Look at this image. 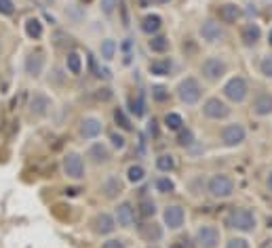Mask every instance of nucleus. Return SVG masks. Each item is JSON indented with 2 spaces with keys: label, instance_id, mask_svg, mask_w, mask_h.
Segmentation results:
<instances>
[{
  "label": "nucleus",
  "instance_id": "1",
  "mask_svg": "<svg viewBox=\"0 0 272 248\" xmlns=\"http://www.w3.org/2000/svg\"><path fill=\"white\" fill-rule=\"evenodd\" d=\"M226 223H228V227H232L236 231L251 233L257 227V217H255V212L251 210V208L241 206V208H232V210L228 212Z\"/></svg>",
  "mask_w": 272,
  "mask_h": 248
},
{
  "label": "nucleus",
  "instance_id": "2",
  "mask_svg": "<svg viewBox=\"0 0 272 248\" xmlns=\"http://www.w3.org/2000/svg\"><path fill=\"white\" fill-rule=\"evenodd\" d=\"M207 191L211 194V198L215 200H226L234 194V181L232 177L226 175V173H218V175H211L207 181Z\"/></svg>",
  "mask_w": 272,
  "mask_h": 248
},
{
  "label": "nucleus",
  "instance_id": "3",
  "mask_svg": "<svg viewBox=\"0 0 272 248\" xmlns=\"http://www.w3.org/2000/svg\"><path fill=\"white\" fill-rule=\"evenodd\" d=\"M175 93H177V99L181 103L194 105V103L200 101V97H203V87H200V82L197 80V78L188 76V78H184V80H179Z\"/></svg>",
  "mask_w": 272,
  "mask_h": 248
},
{
  "label": "nucleus",
  "instance_id": "4",
  "mask_svg": "<svg viewBox=\"0 0 272 248\" xmlns=\"http://www.w3.org/2000/svg\"><path fill=\"white\" fill-rule=\"evenodd\" d=\"M222 93H224V97L228 99V101L232 103H243L249 95V84L243 76H232L230 80L224 84V89H222Z\"/></svg>",
  "mask_w": 272,
  "mask_h": 248
},
{
  "label": "nucleus",
  "instance_id": "5",
  "mask_svg": "<svg viewBox=\"0 0 272 248\" xmlns=\"http://www.w3.org/2000/svg\"><path fill=\"white\" fill-rule=\"evenodd\" d=\"M228 72V63L222 57H207L200 63V74L209 82H220Z\"/></svg>",
  "mask_w": 272,
  "mask_h": 248
},
{
  "label": "nucleus",
  "instance_id": "6",
  "mask_svg": "<svg viewBox=\"0 0 272 248\" xmlns=\"http://www.w3.org/2000/svg\"><path fill=\"white\" fill-rule=\"evenodd\" d=\"M64 175L72 181H80L85 177V160L78 152H68L64 156Z\"/></svg>",
  "mask_w": 272,
  "mask_h": 248
},
{
  "label": "nucleus",
  "instance_id": "7",
  "mask_svg": "<svg viewBox=\"0 0 272 248\" xmlns=\"http://www.w3.org/2000/svg\"><path fill=\"white\" fill-rule=\"evenodd\" d=\"M194 240H197V246L198 248H218L220 246V240H222V233L215 225H200L194 233Z\"/></svg>",
  "mask_w": 272,
  "mask_h": 248
},
{
  "label": "nucleus",
  "instance_id": "8",
  "mask_svg": "<svg viewBox=\"0 0 272 248\" xmlns=\"http://www.w3.org/2000/svg\"><path fill=\"white\" fill-rule=\"evenodd\" d=\"M203 116L209 120H224L230 116V105L220 97H209L203 103Z\"/></svg>",
  "mask_w": 272,
  "mask_h": 248
},
{
  "label": "nucleus",
  "instance_id": "9",
  "mask_svg": "<svg viewBox=\"0 0 272 248\" xmlns=\"http://www.w3.org/2000/svg\"><path fill=\"white\" fill-rule=\"evenodd\" d=\"M220 137H222V143H224L226 147H236L247 139V131H245L243 124L232 122V124H226L224 129H222Z\"/></svg>",
  "mask_w": 272,
  "mask_h": 248
},
{
  "label": "nucleus",
  "instance_id": "10",
  "mask_svg": "<svg viewBox=\"0 0 272 248\" xmlns=\"http://www.w3.org/2000/svg\"><path fill=\"white\" fill-rule=\"evenodd\" d=\"M184 221H186V212H184V208H181L179 204L165 206V210H163V223L169 229H173V231L179 229L181 225H184Z\"/></svg>",
  "mask_w": 272,
  "mask_h": 248
},
{
  "label": "nucleus",
  "instance_id": "11",
  "mask_svg": "<svg viewBox=\"0 0 272 248\" xmlns=\"http://www.w3.org/2000/svg\"><path fill=\"white\" fill-rule=\"evenodd\" d=\"M53 108V101H51V97L45 95V93H40V90H36L32 97H30V112L34 116H47L49 112H51Z\"/></svg>",
  "mask_w": 272,
  "mask_h": 248
},
{
  "label": "nucleus",
  "instance_id": "12",
  "mask_svg": "<svg viewBox=\"0 0 272 248\" xmlns=\"http://www.w3.org/2000/svg\"><path fill=\"white\" fill-rule=\"evenodd\" d=\"M251 112H253L255 116H270L272 114V93H268V90H260V93L253 97Z\"/></svg>",
  "mask_w": 272,
  "mask_h": 248
},
{
  "label": "nucleus",
  "instance_id": "13",
  "mask_svg": "<svg viewBox=\"0 0 272 248\" xmlns=\"http://www.w3.org/2000/svg\"><path fill=\"white\" fill-rule=\"evenodd\" d=\"M116 229V221H114V215L110 212H97L95 219H93V231L99 233V236H108Z\"/></svg>",
  "mask_w": 272,
  "mask_h": 248
},
{
  "label": "nucleus",
  "instance_id": "14",
  "mask_svg": "<svg viewBox=\"0 0 272 248\" xmlns=\"http://www.w3.org/2000/svg\"><path fill=\"white\" fill-rule=\"evenodd\" d=\"M114 221L116 225H121V227H131L135 221V210L131 206V202H121L114 210Z\"/></svg>",
  "mask_w": 272,
  "mask_h": 248
},
{
  "label": "nucleus",
  "instance_id": "15",
  "mask_svg": "<svg viewBox=\"0 0 272 248\" xmlns=\"http://www.w3.org/2000/svg\"><path fill=\"white\" fill-rule=\"evenodd\" d=\"M101 131H103V122L99 118L89 116L80 122V137H85V139H97L101 135Z\"/></svg>",
  "mask_w": 272,
  "mask_h": 248
},
{
  "label": "nucleus",
  "instance_id": "16",
  "mask_svg": "<svg viewBox=\"0 0 272 248\" xmlns=\"http://www.w3.org/2000/svg\"><path fill=\"white\" fill-rule=\"evenodd\" d=\"M200 38L207 40V42H218L222 36H224V30H222V25L218 23V21L213 19H207L203 21V25H200Z\"/></svg>",
  "mask_w": 272,
  "mask_h": 248
},
{
  "label": "nucleus",
  "instance_id": "17",
  "mask_svg": "<svg viewBox=\"0 0 272 248\" xmlns=\"http://www.w3.org/2000/svg\"><path fill=\"white\" fill-rule=\"evenodd\" d=\"M43 69H45V53L43 51H34V53L27 55L25 57V72L27 74L38 78L43 74Z\"/></svg>",
  "mask_w": 272,
  "mask_h": 248
},
{
  "label": "nucleus",
  "instance_id": "18",
  "mask_svg": "<svg viewBox=\"0 0 272 248\" xmlns=\"http://www.w3.org/2000/svg\"><path fill=\"white\" fill-rule=\"evenodd\" d=\"M218 15H220V21H224V23H236L243 17V9L234 2H226L218 9Z\"/></svg>",
  "mask_w": 272,
  "mask_h": 248
},
{
  "label": "nucleus",
  "instance_id": "19",
  "mask_svg": "<svg viewBox=\"0 0 272 248\" xmlns=\"http://www.w3.org/2000/svg\"><path fill=\"white\" fill-rule=\"evenodd\" d=\"M101 191H103V196H106L108 200H114V198H118V196L123 194L121 179H118L116 175H108L106 179H103V183H101Z\"/></svg>",
  "mask_w": 272,
  "mask_h": 248
},
{
  "label": "nucleus",
  "instance_id": "20",
  "mask_svg": "<svg viewBox=\"0 0 272 248\" xmlns=\"http://www.w3.org/2000/svg\"><path fill=\"white\" fill-rule=\"evenodd\" d=\"M139 236L144 240H148V242H158L160 238H163V227H160L158 223H144L139 225Z\"/></svg>",
  "mask_w": 272,
  "mask_h": 248
},
{
  "label": "nucleus",
  "instance_id": "21",
  "mask_svg": "<svg viewBox=\"0 0 272 248\" xmlns=\"http://www.w3.org/2000/svg\"><path fill=\"white\" fill-rule=\"evenodd\" d=\"M89 158L93 164H106V162H110V152H108V147L103 145V143H93L89 147Z\"/></svg>",
  "mask_w": 272,
  "mask_h": 248
},
{
  "label": "nucleus",
  "instance_id": "22",
  "mask_svg": "<svg viewBox=\"0 0 272 248\" xmlns=\"http://www.w3.org/2000/svg\"><path fill=\"white\" fill-rule=\"evenodd\" d=\"M241 38H243V42H245L247 46L257 45V40L262 38L260 25H257V23H247L245 27H243V32H241Z\"/></svg>",
  "mask_w": 272,
  "mask_h": 248
},
{
  "label": "nucleus",
  "instance_id": "23",
  "mask_svg": "<svg viewBox=\"0 0 272 248\" xmlns=\"http://www.w3.org/2000/svg\"><path fill=\"white\" fill-rule=\"evenodd\" d=\"M148 69L152 76H169L173 69V63H171V59H154V61H150Z\"/></svg>",
  "mask_w": 272,
  "mask_h": 248
},
{
  "label": "nucleus",
  "instance_id": "24",
  "mask_svg": "<svg viewBox=\"0 0 272 248\" xmlns=\"http://www.w3.org/2000/svg\"><path fill=\"white\" fill-rule=\"evenodd\" d=\"M129 110L131 114L135 118H144L146 116V99H144V93H135L133 97L129 99Z\"/></svg>",
  "mask_w": 272,
  "mask_h": 248
},
{
  "label": "nucleus",
  "instance_id": "25",
  "mask_svg": "<svg viewBox=\"0 0 272 248\" xmlns=\"http://www.w3.org/2000/svg\"><path fill=\"white\" fill-rule=\"evenodd\" d=\"M160 25H163V19H160L158 15H146L142 19V32L150 34V36H154V34H158Z\"/></svg>",
  "mask_w": 272,
  "mask_h": 248
},
{
  "label": "nucleus",
  "instance_id": "26",
  "mask_svg": "<svg viewBox=\"0 0 272 248\" xmlns=\"http://www.w3.org/2000/svg\"><path fill=\"white\" fill-rule=\"evenodd\" d=\"M148 48L152 53H167L169 51V38L163 36V34H154L148 40Z\"/></svg>",
  "mask_w": 272,
  "mask_h": 248
},
{
  "label": "nucleus",
  "instance_id": "27",
  "mask_svg": "<svg viewBox=\"0 0 272 248\" xmlns=\"http://www.w3.org/2000/svg\"><path fill=\"white\" fill-rule=\"evenodd\" d=\"M66 68H68V72L70 74H74V76H78L82 72V57L76 51H70L66 55Z\"/></svg>",
  "mask_w": 272,
  "mask_h": 248
},
{
  "label": "nucleus",
  "instance_id": "28",
  "mask_svg": "<svg viewBox=\"0 0 272 248\" xmlns=\"http://www.w3.org/2000/svg\"><path fill=\"white\" fill-rule=\"evenodd\" d=\"M156 168L160 173H171L175 168V156L173 154H160L156 158Z\"/></svg>",
  "mask_w": 272,
  "mask_h": 248
},
{
  "label": "nucleus",
  "instance_id": "29",
  "mask_svg": "<svg viewBox=\"0 0 272 248\" xmlns=\"http://www.w3.org/2000/svg\"><path fill=\"white\" fill-rule=\"evenodd\" d=\"M116 42L112 38H106V40H101V45H99V55H101V59H106V61H112L114 59V55H116Z\"/></svg>",
  "mask_w": 272,
  "mask_h": 248
},
{
  "label": "nucleus",
  "instance_id": "30",
  "mask_svg": "<svg viewBox=\"0 0 272 248\" xmlns=\"http://www.w3.org/2000/svg\"><path fill=\"white\" fill-rule=\"evenodd\" d=\"M163 122H165L167 129L173 131V133H177V131L184 129V118H181V116L177 114V112H169V114L165 116Z\"/></svg>",
  "mask_w": 272,
  "mask_h": 248
},
{
  "label": "nucleus",
  "instance_id": "31",
  "mask_svg": "<svg viewBox=\"0 0 272 248\" xmlns=\"http://www.w3.org/2000/svg\"><path fill=\"white\" fill-rule=\"evenodd\" d=\"M25 34L34 40H38L40 36H43V23H40V19L36 17H30L25 21Z\"/></svg>",
  "mask_w": 272,
  "mask_h": 248
},
{
  "label": "nucleus",
  "instance_id": "32",
  "mask_svg": "<svg viewBox=\"0 0 272 248\" xmlns=\"http://www.w3.org/2000/svg\"><path fill=\"white\" fill-rule=\"evenodd\" d=\"M137 208H139V215L146 217V219H150V217L156 215V202L152 200V198H142Z\"/></svg>",
  "mask_w": 272,
  "mask_h": 248
},
{
  "label": "nucleus",
  "instance_id": "33",
  "mask_svg": "<svg viewBox=\"0 0 272 248\" xmlns=\"http://www.w3.org/2000/svg\"><path fill=\"white\" fill-rule=\"evenodd\" d=\"M146 179V171H144V166H139V164H131L127 168V181L129 183H142Z\"/></svg>",
  "mask_w": 272,
  "mask_h": 248
},
{
  "label": "nucleus",
  "instance_id": "34",
  "mask_svg": "<svg viewBox=\"0 0 272 248\" xmlns=\"http://www.w3.org/2000/svg\"><path fill=\"white\" fill-rule=\"evenodd\" d=\"M114 122L121 126L123 131H131L133 129V124H131V120L127 118V114H124V110H121V108H116L114 110Z\"/></svg>",
  "mask_w": 272,
  "mask_h": 248
},
{
  "label": "nucleus",
  "instance_id": "35",
  "mask_svg": "<svg viewBox=\"0 0 272 248\" xmlns=\"http://www.w3.org/2000/svg\"><path fill=\"white\" fill-rule=\"evenodd\" d=\"M194 143V133L190 129H181L177 131V145L181 147H190Z\"/></svg>",
  "mask_w": 272,
  "mask_h": 248
},
{
  "label": "nucleus",
  "instance_id": "36",
  "mask_svg": "<svg viewBox=\"0 0 272 248\" xmlns=\"http://www.w3.org/2000/svg\"><path fill=\"white\" fill-rule=\"evenodd\" d=\"M152 99L158 101V103H163V101L169 99V90H167L163 84H154V87H152Z\"/></svg>",
  "mask_w": 272,
  "mask_h": 248
},
{
  "label": "nucleus",
  "instance_id": "37",
  "mask_svg": "<svg viewBox=\"0 0 272 248\" xmlns=\"http://www.w3.org/2000/svg\"><path fill=\"white\" fill-rule=\"evenodd\" d=\"M154 185H156V189L160 191V194H169V191H173V187H175L169 177H158Z\"/></svg>",
  "mask_w": 272,
  "mask_h": 248
},
{
  "label": "nucleus",
  "instance_id": "38",
  "mask_svg": "<svg viewBox=\"0 0 272 248\" xmlns=\"http://www.w3.org/2000/svg\"><path fill=\"white\" fill-rule=\"evenodd\" d=\"M110 143H112L114 150H123V147L127 145V139H124L121 133L114 131V133H110Z\"/></svg>",
  "mask_w": 272,
  "mask_h": 248
},
{
  "label": "nucleus",
  "instance_id": "39",
  "mask_svg": "<svg viewBox=\"0 0 272 248\" xmlns=\"http://www.w3.org/2000/svg\"><path fill=\"white\" fill-rule=\"evenodd\" d=\"M260 72H262V76L272 78V55H266V57L262 59V63H260Z\"/></svg>",
  "mask_w": 272,
  "mask_h": 248
},
{
  "label": "nucleus",
  "instance_id": "40",
  "mask_svg": "<svg viewBox=\"0 0 272 248\" xmlns=\"http://www.w3.org/2000/svg\"><path fill=\"white\" fill-rule=\"evenodd\" d=\"M99 6H101L103 15H112L114 9L118 6V0H99Z\"/></svg>",
  "mask_w": 272,
  "mask_h": 248
},
{
  "label": "nucleus",
  "instance_id": "41",
  "mask_svg": "<svg viewBox=\"0 0 272 248\" xmlns=\"http://www.w3.org/2000/svg\"><path fill=\"white\" fill-rule=\"evenodd\" d=\"M15 13V2L13 0H0V15H13Z\"/></svg>",
  "mask_w": 272,
  "mask_h": 248
},
{
  "label": "nucleus",
  "instance_id": "42",
  "mask_svg": "<svg viewBox=\"0 0 272 248\" xmlns=\"http://www.w3.org/2000/svg\"><path fill=\"white\" fill-rule=\"evenodd\" d=\"M226 248H249V242L245 238H230L226 242Z\"/></svg>",
  "mask_w": 272,
  "mask_h": 248
},
{
  "label": "nucleus",
  "instance_id": "43",
  "mask_svg": "<svg viewBox=\"0 0 272 248\" xmlns=\"http://www.w3.org/2000/svg\"><path fill=\"white\" fill-rule=\"evenodd\" d=\"M101 248H127V246H124L123 240H118V238H110V240H106V242L101 244Z\"/></svg>",
  "mask_w": 272,
  "mask_h": 248
},
{
  "label": "nucleus",
  "instance_id": "44",
  "mask_svg": "<svg viewBox=\"0 0 272 248\" xmlns=\"http://www.w3.org/2000/svg\"><path fill=\"white\" fill-rule=\"evenodd\" d=\"M97 99L99 101H108V99H112V90H110L108 87H103V89H97Z\"/></svg>",
  "mask_w": 272,
  "mask_h": 248
},
{
  "label": "nucleus",
  "instance_id": "45",
  "mask_svg": "<svg viewBox=\"0 0 272 248\" xmlns=\"http://www.w3.org/2000/svg\"><path fill=\"white\" fill-rule=\"evenodd\" d=\"M266 185H268V189L272 191V171H270V175H268V179H266Z\"/></svg>",
  "mask_w": 272,
  "mask_h": 248
},
{
  "label": "nucleus",
  "instance_id": "46",
  "mask_svg": "<svg viewBox=\"0 0 272 248\" xmlns=\"http://www.w3.org/2000/svg\"><path fill=\"white\" fill-rule=\"evenodd\" d=\"M268 45L272 46V27H270V32H268Z\"/></svg>",
  "mask_w": 272,
  "mask_h": 248
},
{
  "label": "nucleus",
  "instance_id": "47",
  "mask_svg": "<svg viewBox=\"0 0 272 248\" xmlns=\"http://www.w3.org/2000/svg\"><path fill=\"white\" fill-rule=\"evenodd\" d=\"M154 2H158V4H165V2H169V0H154Z\"/></svg>",
  "mask_w": 272,
  "mask_h": 248
},
{
  "label": "nucleus",
  "instance_id": "48",
  "mask_svg": "<svg viewBox=\"0 0 272 248\" xmlns=\"http://www.w3.org/2000/svg\"><path fill=\"white\" fill-rule=\"evenodd\" d=\"M169 248H181V246H179V244H171Z\"/></svg>",
  "mask_w": 272,
  "mask_h": 248
},
{
  "label": "nucleus",
  "instance_id": "49",
  "mask_svg": "<svg viewBox=\"0 0 272 248\" xmlns=\"http://www.w3.org/2000/svg\"><path fill=\"white\" fill-rule=\"evenodd\" d=\"M148 248H158V246H154V244H150V246H148Z\"/></svg>",
  "mask_w": 272,
  "mask_h": 248
},
{
  "label": "nucleus",
  "instance_id": "50",
  "mask_svg": "<svg viewBox=\"0 0 272 248\" xmlns=\"http://www.w3.org/2000/svg\"><path fill=\"white\" fill-rule=\"evenodd\" d=\"M270 248H272V246H270Z\"/></svg>",
  "mask_w": 272,
  "mask_h": 248
}]
</instances>
